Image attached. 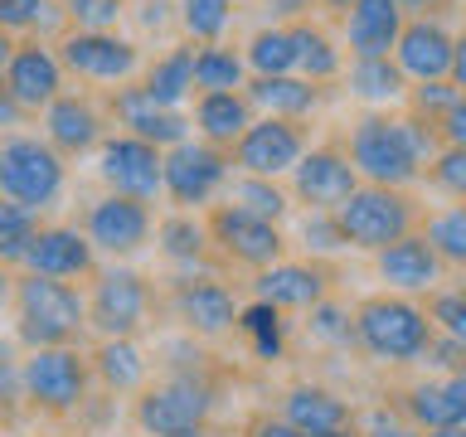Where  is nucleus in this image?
Wrapping results in <instances>:
<instances>
[{"label":"nucleus","mask_w":466,"mask_h":437,"mask_svg":"<svg viewBox=\"0 0 466 437\" xmlns=\"http://www.w3.org/2000/svg\"><path fill=\"white\" fill-rule=\"evenodd\" d=\"M10 320L15 340L25 350H54V345H78L87 330V297L73 282L39 272H15L10 277Z\"/></svg>","instance_id":"nucleus-1"},{"label":"nucleus","mask_w":466,"mask_h":437,"mask_svg":"<svg viewBox=\"0 0 466 437\" xmlns=\"http://www.w3.org/2000/svg\"><path fill=\"white\" fill-rule=\"evenodd\" d=\"M355 335H360V350L379 364H418L428 360L437 326L428 306H418L413 297L374 291V297L355 301Z\"/></svg>","instance_id":"nucleus-2"},{"label":"nucleus","mask_w":466,"mask_h":437,"mask_svg":"<svg viewBox=\"0 0 466 437\" xmlns=\"http://www.w3.org/2000/svg\"><path fill=\"white\" fill-rule=\"evenodd\" d=\"M345 151L355 160L364 185H393V189H413L428 166L418 160L413 141L403 131V112H355V122L345 127Z\"/></svg>","instance_id":"nucleus-3"},{"label":"nucleus","mask_w":466,"mask_h":437,"mask_svg":"<svg viewBox=\"0 0 466 437\" xmlns=\"http://www.w3.org/2000/svg\"><path fill=\"white\" fill-rule=\"evenodd\" d=\"M68 189V160L39 131H5L0 137V195L35 214L58 209Z\"/></svg>","instance_id":"nucleus-4"},{"label":"nucleus","mask_w":466,"mask_h":437,"mask_svg":"<svg viewBox=\"0 0 466 437\" xmlns=\"http://www.w3.org/2000/svg\"><path fill=\"white\" fill-rule=\"evenodd\" d=\"M345 239H350V253H384L389 243L408 239V233H418L422 224V204L413 199V189H393V185H360L355 195H350L340 209Z\"/></svg>","instance_id":"nucleus-5"},{"label":"nucleus","mask_w":466,"mask_h":437,"mask_svg":"<svg viewBox=\"0 0 466 437\" xmlns=\"http://www.w3.org/2000/svg\"><path fill=\"white\" fill-rule=\"evenodd\" d=\"M214 384L204 370H170L131 399V422L141 437H170L185 428H209Z\"/></svg>","instance_id":"nucleus-6"},{"label":"nucleus","mask_w":466,"mask_h":437,"mask_svg":"<svg viewBox=\"0 0 466 437\" xmlns=\"http://www.w3.org/2000/svg\"><path fill=\"white\" fill-rule=\"evenodd\" d=\"M58 58H64L68 78H78L87 87H127L146 73V49L137 35H122V29H68L58 39Z\"/></svg>","instance_id":"nucleus-7"},{"label":"nucleus","mask_w":466,"mask_h":437,"mask_svg":"<svg viewBox=\"0 0 466 437\" xmlns=\"http://www.w3.org/2000/svg\"><path fill=\"white\" fill-rule=\"evenodd\" d=\"M25 374V399L49 418H68L87 403L93 389V355L78 345H54V350H25L20 360Z\"/></svg>","instance_id":"nucleus-8"},{"label":"nucleus","mask_w":466,"mask_h":437,"mask_svg":"<svg viewBox=\"0 0 466 437\" xmlns=\"http://www.w3.org/2000/svg\"><path fill=\"white\" fill-rule=\"evenodd\" d=\"M151 282L146 272L127 268V262H112L93 277V291H87V330L97 340H137V335L151 326Z\"/></svg>","instance_id":"nucleus-9"},{"label":"nucleus","mask_w":466,"mask_h":437,"mask_svg":"<svg viewBox=\"0 0 466 437\" xmlns=\"http://www.w3.org/2000/svg\"><path fill=\"white\" fill-rule=\"evenodd\" d=\"M233 180V151L224 146L204 141V137H189L180 141L175 151H166V199L170 209H185V214H209L214 199L228 189Z\"/></svg>","instance_id":"nucleus-10"},{"label":"nucleus","mask_w":466,"mask_h":437,"mask_svg":"<svg viewBox=\"0 0 466 437\" xmlns=\"http://www.w3.org/2000/svg\"><path fill=\"white\" fill-rule=\"evenodd\" d=\"M0 93L15 97L29 117H44L58 97L68 93V68L58 58V44L49 39H10L5 44V73Z\"/></svg>","instance_id":"nucleus-11"},{"label":"nucleus","mask_w":466,"mask_h":437,"mask_svg":"<svg viewBox=\"0 0 466 437\" xmlns=\"http://www.w3.org/2000/svg\"><path fill=\"white\" fill-rule=\"evenodd\" d=\"M204 224H209L214 253L224 258V262H233V268L268 272V268H277V262H282V253H287L282 224L248 214V209H238V204H214V209L204 214Z\"/></svg>","instance_id":"nucleus-12"},{"label":"nucleus","mask_w":466,"mask_h":437,"mask_svg":"<svg viewBox=\"0 0 466 437\" xmlns=\"http://www.w3.org/2000/svg\"><path fill=\"white\" fill-rule=\"evenodd\" d=\"M97 180L107 195L156 204L166 195V151L141 137H127V131H112L97 151Z\"/></svg>","instance_id":"nucleus-13"},{"label":"nucleus","mask_w":466,"mask_h":437,"mask_svg":"<svg viewBox=\"0 0 466 437\" xmlns=\"http://www.w3.org/2000/svg\"><path fill=\"white\" fill-rule=\"evenodd\" d=\"M311 122H287V117H258L233 146V170L262 175V180H291L301 156L311 151Z\"/></svg>","instance_id":"nucleus-14"},{"label":"nucleus","mask_w":466,"mask_h":437,"mask_svg":"<svg viewBox=\"0 0 466 437\" xmlns=\"http://www.w3.org/2000/svg\"><path fill=\"white\" fill-rule=\"evenodd\" d=\"M39 137L49 141L64 160L97 156L102 141L112 137V112H107V102L93 97L87 87H68V93L39 117Z\"/></svg>","instance_id":"nucleus-15"},{"label":"nucleus","mask_w":466,"mask_h":437,"mask_svg":"<svg viewBox=\"0 0 466 437\" xmlns=\"http://www.w3.org/2000/svg\"><path fill=\"white\" fill-rule=\"evenodd\" d=\"M166 306H170V316L180 320V330L195 335V340H214V335L238 330V316H243V306L233 301V291L209 272L175 277Z\"/></svg>","instance_id":"nucleus-16"},{"label":"nucleus","mask_w":466,"mask_h":437,"mask_svg":"<svg viewBox=\"0 0 466 437\" xmlns=\"http://www.w3.org/2000/svg\"><path fill=\"white\" fill-rule=\"evenodd\" d=\"M364 180H360V170H355V160H350L345 151V141L335 137V141H316L311 151L301 156V166L291 170V199L301 204V209H340V204L355 195Z\"/></svg>","instance_id":"nucleus-17"},{"label":"nucleus","mask_w":466,"mask_h":437,"mask_svg":"<svg viewBox=\"0 0 466 437\" xmlns=\"http://www.w3.org/2000/svg\"><path fill=\"white\" fill-rule=\"evenodd\" d=\"M107 112H112V127L127 131V137H141L160 146V151H175L180 141L195 137V117L180 112V107H166V102H156L146 93V83H127V87H112L107 97Z\"/></svg>","instance_id":"nucleus-18"},{"label":"nucleus","mask_w":466,"mask_h":437,"mask_svg":"<svg viewBox=\"0 0 466 437\" xmlns=\"http://www.w3.org/2000/svg\"><path fill=\"white\" fill-rule=\"evenodd\" d=\"M83 233L93 239L97 253H107L112 262H127L156 239V214H151V204H141V199L97 195L83 209Z\"/></svg>","instance_id":"nucleus-19"},{"label":"nucleus","mask_w":466,"mask_h":437,"mask_svg":"<svg viewBox=\"0 0 466 437\" xmlns=\"http://www.w3.org/2000/svg\"><path fill=\"white\" fill-rule=\"evenodd\" d=\"M447 262L437 258V248L428 243V233H408V239L389 243L384 253H374V277L384 282V291H399V297H422V291L442 287Z\"/></svg>","instance_id":"nucleus-20"},{"label":"nucleus","mask_w":466,"mask_h":437,"mask_svg":"<svg viewBox=\"0 0 466 437\" xmlns=\"http://www.w3.org/2000/svg\"><path fill=\"white\" fill-rule=\"evenodd\" d=\"M330 291H335V272L320 258H297V262L282 258L277 268L253 277V297L282 306V311H311V306L330 301Z\"/></svg>","instance_id":"nucleus-21"},{"label":"nucleus","mask_w":466,"mask_h":437,"mask_svg":"<svg viewBox=\"0 0 466 437\" xmlns=\"http://www.w3.org/2000/svg\"><path fill=\"white\" fill-rule=\"evenodd\" d=\"M451 58H457V29H451L442 15H422V20H408L399 49H393V64L408 73V83L451 78Z\"/></svg>","instance_id":"nucleus-22"},{"label":"nucleus","mask_w":466,"mask_h":437,"mask_svg":"<svg viewBox=\"0 0 466 437\" xmlns=\"http://www.w3.org/2000/svg\"><path fill=\"white\" fill-rule=\"evenodd\" d=\"M20 272H39V277H58V282H73V277H97V248L78 224H44L39 239L29 243L25 268Z\"/></svg>","instance_id":"nucleus-23"},{"label":"nucleus","mask_w":466,"mask_h":437,"mask_svg":"<svg viewBox=\"0 0 466 437\" xmlns=\"http://www.w3.org/2000/svg\"><path fill=\"white\" fill-rule=\"evenodd\" d=\"M408 15L399 0H355V10L340 20V39L350 58H393L403 39Z\"/></svg>","instance_id":"nucleus-24"},{"label":"nucleus","mask_w":466,"mask_h":437,"mask_svg":"<svg viewBox=\"0 0 466 437\" xmlns=\"http://www.w3.org/2000/svg\"><path fill=\"white\" fill-rule=\"evenodd\" d=\"M277 413H282L291 428H301L306 437L355 428V408H350L345 393H335L326 384H311V379H297V384L282 393V408H277Z\"/></svg>","instance_id":"nucleus-25"},{"label":"nucleus","mask_w":466,"mask_h":437,"mask_svg":"<svg viewBox=\"0 0 466 437\" xmlns=\"http://www.w3.org/2000/svg\"><path fill=\"white\" fill-rule=\"evenodd\" d=\"M258 117H287V122H316V112L330 102V83H311L301 73H282V78H253L248 83Z\"/></svg>","instance_id":"nucleus-26"},{"label":"nucleus","mask_w":466,"mask_h":437,"mask_svg":"<svg viewBox=\"0 0 466 437\" xmlns=\"http://www.w3.org/2000/svg\"><path fill=\"white\" fill-rule=\"evenodd\" d=\"M340 87L350 93V102H360V112H399L413 83L393 58H350Z\"/></svg>","instance_id":"nucleus-27"},{"label":"nucleus","mask_w":466,"mask_h":437,"mask_svg":"<svg viewBox=\"0 0 466 437\" xmlns=\"http://www.w3.org/2000/svg\"><path fill=\"white\" fill-rule=\"evenodd\" d=\"M189 117H195V137L233 151V146L243 141V131L258 122V107H253V97H248V87L243 93H199Z\"/></svg>","instance_id":"nucleus-28"},{"label":"nucleus","mask_w":466,"mask_h":437,"mask_svg":"<svg viewBox=\"0 0 466 437\" xmlns=\"http://www.w3.org/2000/svg\"><path fill=\"white\" fill-rule=\"evenodd\" d=\"M195 54H199V44H170L166 54H156L151 64H146L141 73V83H146V93H151L156 102H166V107H180L189 112L185 102H195L199 97V83H195Z\"/></svg>","instance_id":"nucleus-29"},{"label":"nucleus","mask_w":466,"mask_h":437,"mask_svg":"<svg viewBox=\"0 0 466 437\" xmlns=\"http://www.w3.org/2000/svg\"><path fill=\"white\" fill-rule=\"evenodd\" d=\"M291 39H297V73H301V78L330 83V87L345 78V64H350L345 39H335L326 20H301V25H291Z\"/></svg>","instance_id":"nucleus-30"},{"label":"nucleus","mask_w":466,"mask_h":437,"mask_svg":"<svg viewBox=\"0 0 466 437\" xmlns=\"http://www.w3.org/2000/svg\"><path fill=\"white\" fill-rule=\"evenodd\" d=\"M87 355H93V374L107 393H131L137 399L151 384V360H146L137 340H97Z\"/></svg>","instance_id":"nucleus-31"},{"label":"nucleus","mask_w":466,"mask_h":437,"mask_svg":"<svg viewBox=\"0 0 466 437\" xmlns=\"http://www.w3.org/2000/svg\"><path fill=\"white\" fill-rule=\"evenodd\" d=\"M156 248H160V258H166V262H175V268H195V262H204V258L214 253L209 224H204L199 214L170 209L156 224Z\"/></svg>","instance_id":"nucleus-32"},{"label":"nucleus","mask_w":466,"mask_h":437,"mask_svg":"<svg viewBox=\"0 0 466 437\" xmlns=\"http://www.w3.org/2000/svg\"><path fill=\"white\" fill-rule=\"evenodd\" d=\"M0 29L10 39H49L58 44L68 35L64 5L58 0H0Z\"/></svg>","instance_id":"nucleus-33"},{"label":"nucleus","mask_w":466,"mask_h":437,"mask_svg":"<svg viewBox=\"0 0 466 437\" xmlns=\"http://www.w3.org/2000/svg\"><path fill=\"white\" fill-rule=\"evenodd\" d=\"M243 58L253 68V78H282V73H297V39H291V25H253V35L243 39Z\"/></svg>","instance_id":"nucleus-34"},{"label":"nucleus","mask_w":466,"mask_h":437,"mask_svg":"<svg viewBox=\"0 0 466 437\" xmlns=\"http://www.w3.org/2000/svg\"><path fill=\"white\" fill-rule=\"evenodd\" d=\"M195 83L199 93H243L248 83H253V68H248L243 49H233V44H199L195 54Z\"/></svg>","instance_id":"nucleus-35"},{"label":"nucleus","mask_w":466,"mask_h":437,"mask_svg":"<svg viewBox=\"0 0 466 437\" xmlns=\"http://www.w3.org/2000/svg\"><path fill=\"white\" fill-rule=\"evenodd\" d=\"M399 413L413 422V428H422V432H437V428L461 422L457 403H451V393H447V379H418V384L399 389Z\"/></svg>","instance_id":"nucleus-36"},{"label":"nucleus","mask_w":466,"mask_h":437,"mask_svg":"<svg viewBox=\"0 0 466 437\" xmlns=\"http://www.w3.org/2000/svg\"><path fill=\"white\" fill-rule=\"evenodd\" d=\"M224 204H238V209L258 214V218H272V224H287L291 218V189L282 180H262V175H243L233 170V180L224 189Z\"/></svg>","instance_id":"nucleus-37"},{"label":"nucleus","mask_w":466,"mask_h":437,"mask_svg":"<svg viewBox=\"0 0 466 437\" xmlns=\"http://www.w3.org/2000/svg\"><path fill=\"white\" fill-rule=\"evenodd\" d=\"M238 20V0H175V25L189 44H224Z\"/></svg>","instance_id":"nucleus-38"},{"label":"nucleus","mask_w":466,"mask_h":437,"mask_svg":"<svg viewBox=\"0 0 466 437\" xmlns=\"http://www.w3.org/2000/svg\"><path fill=\"white\" fill-rule=\"evenodd\" d=\"M422 233L428 243L437 248V258L447 268H461L466 272V199H451L442 209H428L422 214Z\"/></svg>","instance_id":"nucleus-39"},{"label":"nucleus","mask_w":466,"mask_h":437,"mask_svg":"<svg viewBox=\"0 0 466 437\" xmlns=\"http://www.w3.org/2000/svg\"><path fill=\"white\" fill-rule=\"evenodd\" d=\"M238 330L248 335V340H253L258 360H282V350H287V320H282V306H272V301L243 306Z\"/></svg>","instance_id":"nucleus-40"},{"label":"nucleus","mask_w":466,"mask_h":437,"mask_svg":"<svg viewBox=\"0 0 466 437\" xmlns=\"http://www.w3.org/2000/svg\"><path fill=\"white\" fill-rule=\"evenodd\" d=\"M39 214L35 209H25V204H15L5 199L0 204V262L5 268H25V253H29V243L39 239Z\"/></svg>","instance_id":"nucleus-41"},{"label":"nucleus","mask_w":466,"mask_h":437,"mask_svg":"<svg viewBox=\"0 0 466 437\" xmlns=\"http://www.w3.org/2000/svg\"><path fill=\"white\" fill-rule=\"evenodd\" d=\"M297 239H301V248L311 258H335V253H345L350 248V239H345V229H340V218H335L330 209H306L301 218H297Z\"/></svg>","instance_id":"nucleus-42"},{"label":"nucleus","mask_w":466,"mask_h":437,"mask_svg":"<svg viewBox=\"0 0 466 437\" xmlns=\"http://www.w3.org/2000/svg\"><path fill=\"white\" fill-rule=\"evenodd\" d=\"M306 335H311L316 345H360V335H355V311L340 301H320L306 311Z\"/></svg>","instance_id":"nucleus-43"},{"label":"nucleus","mask_w":466,"mask_h":437,"mask_svg":"<svg viewBox=\"0 0 466 437\" xmlns=\"http://www.w3.org/2000/svg\"><path fill=\"white\" fill-rule=\"evenodd\" d=\"M466 93L451 78H437V83H413L408 87V97H403V112H418V117H428L432 127H442L447 122V112L457 107Z\"/></svg>","instance_id":"nucleus-44"},{"label":"nucleus","mask_w":466,"mask_h":437,"mask_svg":"<svg viewBox=\"0 0 466 437\" xmlns=\"http://www.w3.org/2000/svg\"><path fill=\"white\" fill-rule=\"evenodd\" d=\"M68 29H122L131 0H58Z\"/></svg>","instance_id":"nucleus-45"},{"label":"nucleus","mask_w":466,"mask_h":437,"mask_svg":"<svg viewBox=\"0 0 466 437\" xmlns=\"http://www.w3.org/2000/svg\"><path fill=\"white\" fill-rule=\"evenodd\" d=\"M428 316L442 335L466 345V287H437L428 297Z\"/></svg>","instance_id":"nucleus-46"},{"label":"nucleus","mask_w":466,"mask_h":437,"mask_svg":"<svg viewBox=\"0 0 466 437\" xmlns=\"http://www.w3.org/2000/svg\"><path fill=\"white\" fill-rule=\"evenodd\" d=\"M432 189H442L447 199H466V146H442V156L422 175Z\"/></svg>","instance_id":"nucleus-47"},{"label":"nucleus","mask_w":466,"mask_h":437,"mask_svg":"<svg viewBox=\"0 0 466 437\" xmlns=\"http://www.w3.org/2000/svg\"><path fill=\"white\" fill-rule=\"evenodd\" d=\"M262 20L268 25H301V20H316V0H258Z\"/></svg>","instance_id":"nucleus-48"},{"label":"nucleus","mask_w":466,"mask_h":437,"mask_svg":"<svg viewBox=\"0 0 466 437\" xmlns=\"http://www.w3.org/2000/svg\"><path fill=\"white\" fill-rule=\"evenodd\" d=\"M428 364H437V370H447V374H466V345L437 330V340L428 350Z\"/></svg>","instance_id":"nucleus-49"},{"label":"nucleus","mask_w":466,"mask_h":437,"mask_svg":"<svg viewBox=\"0 0 466 437\" xmlns=\"http://www.w3.org/2000/svg\"><path fill=\"white\" fill-rule=\"evenodd\" d=\"M360 432H364V437H422V428H413V422H408L403 413H399V418L384 413V408H379V413H374L370 422H364Z\"/></svg>","instance_id":"nucleus-50"},{"label":"nucleus","mask_w":466,"mask_h":437,"mask_svg":"<svg viewBox=\"0 0 466 437\" xmlns=\"http://www.w3.org/2000/svg\"><path fill=\"white\" fill-rule=\"evenodd\" d=\"M248 437H306V432L291 428L282 413H258L253 422H248Z\"/></svg>","instance_id":"nucleus-51"},{"label":"nucleus","mask_w":466,"mask_h":437,"mask_svg":"<svg viewBox=\"0 0 466 437\" xmlns=\"http://www.w3.org/2000/svg\"><path fill=\"white\" fill-rule=\"evenodd\" d=\"M442 146H466V97L447 112V122H442Z\"/></svg>","instance_id":"nucleus-52"},{"label":"nucleus","mask_w":466,"mask_h":437,"mask_svg":"<svg viewBox=\"0 0 466 437\" xmlns=\"http://www.w3.org/2000/svg\"><path fill=\"white\" fill-rule=\"evenodd\" d=\"M399 5H403L408 20H422V15H442L447 20V10L457 5V0H399Z\"/></svg>","instance_id":"nucleus-53"},{"label":"nucleus","mask_w":466,"mask_h":437,"mask_svg":"<svg viewBox=\"0 0 466 437\" xmlns=\"http://www.w3.org/2000/svg\"><path fill=\"white\" fill-rule=\"evenodd\" d=\"M451 83L466 93V29L457 35V58H451Z\"/></svg>","instance_id":"nucleus-54"},{"label":"nucleus","mask_w":466,"mask_h":437,"mask_svg":"<svg viewBox=\"0 0 466 437\" xmlns=\"http://www.w3.org/2000/svg\"><path fill=\"white\" fill-rule=\"evenodd\" d=\"M316 10H320V15H326V20H335V25H340V20H345V15H350V10H355V0H316Z\"/></svg>","instance_id":"nucleus-55"},{"label":"nucleus","mask_w":466,"mask_h":437,"mask_svg":"<svg viewBox=\"0 0 466 437\" xmlns=\"http://www.w3.org/2000/svg\"><path fill=\"white\" fill-rule=\"evenodd\" d=\"M447 393H451V403H457V413L466 422V374H447Z\"/></svg>","instance_id":"nucleus-56"},{"label":"nucleus","mask_w":466,"mask_h":437,"mask_svg":"<svg viewBox=\"0 0 466 437\" xmlns=\"http://www.w3.org/2000/svg\"><path fill=\"white\" fill-rule=\"evenodd\" d=\"M422 437H466V422H451V428H437V432H422Z\"/></svg>","instance_id":"nucleus-57"},{"label":"nucleus","mask_w":466,"mask_h":437,"mask_svg":"<svg viewBox=\"0 0 466 437\" xmlns=\"http://www.w3.org/2000/svg\"><path fill=\"white\" fill-rule=\"evenodd\" d=\"M170 437H214L209 428H185V432H170Z\"/></svg>","instance_id":"nucleus-58"},{"label":"nucleus","mask_w":466,"mask_h":437,"mask_svg":"<svg viewBox=\"0 0 466 437\" xmlns=\"http://www.w3.org/2000/svg\"><path fill=\"white\" fill-rule=\"evenodd\" d=\"M320 437H364L360 428H340V432H320Z\"/></svg>","instance_id":"nucleus-59"},{"label":"nucleus","mask_w":466,"mask_h":437,"mask_svg":"<svg viewBox=\"0 0 466 437\" xmlns=\"http://www.w3.org/2000/svg\"><path fill=\"white\" fill-rule=\"evenodd\" d=\"M137 5H141V0H137Z\"/></svg>","instance_id":"nucleus-60"}]
</instances>
